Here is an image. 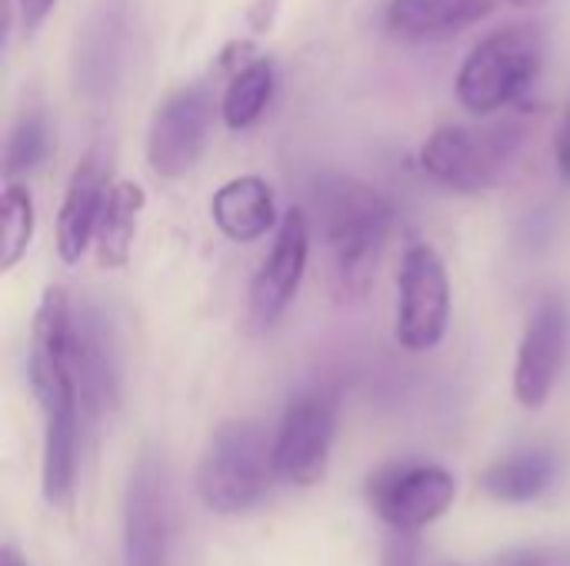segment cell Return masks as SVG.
Instances as JSON below:
<instances>
[{"mask_svg":"<svg viewBox=\"0 0 570 566\" xmlns=\"http://www.w3.org/2000/svg\"><path fill=\"white\" fill-rule=\"evenodd\" d=\"M33 240V200L30 190L10 183L0 200V270H13Z\"/></svg>","mask_w":570,"mask_h":566,"instance_id":"ffe728a7","label":"cell"},{"mask_svg":"<svg viewBox=\"0 0 570 566\" xmlns=\"http://www.w3.org/2000/svg\"><path fill=\"white\" fill-rule=\"evenodd\" d=\"M508 3H514V7H541L548 0H508Z\"/></svg>","mask_w":570,"mask_h":566,"instance_id":"4316f807","label":"cell"},{"mask_svg":"<svg viewBox=\"0 0 570 566\" xmlns=\"http://www.w3.org/2000/svg\"><path fill=\"white\" fill-rule=\"evenodd\" d=\"M274 80L277 73L267 57H250L247 63L230 70V83L220 100L224 123L230 130H247L250 123H257L274 97Z\"/></svg>","mask_w":570,"mask_h":566,"instance_id":"d6986e66","label":"cell"},{"mask_svg":"<svg viewBox=\"0 0 570 566\" xmlns=\"http://www.w3.org/2000/svg\"><path fill=\"white\" fill-rule=\"evenodd\" d=\"M554 163H558V173L561 180L570 183V100L564 117H561V127H558V137H554Z\"/></svg>","mask_w":570,"mask_h":566,"instance_id":"d4e9b609","label":"cell"},{"mask_svg":"<svg viewBox=\"0 0 570 566\" xmlns=\"http://www.w3.org/2000/svg\"><path fill=\"white\" fill-rule=\"evenodd\" d=\"M274 470V440L254 420L224 424L197 467V494L214 514H244L264 500Z\"/></svg>","mask_w":570,"mask_h":566,"instance_id":"3957f363","label":"cell"},{"mask_svg":"<svg viewBox=\"0 0 570 566\" xmlns=\"http://www.w3.org/2000/svg\"><path fill=\"white\" fill-rule=\"evenodd\" d=\"M210 217L217 230L234 244H254L267 237L277 224L271 183L254 173L227 180L210 200Z\"/></svg>","mask_w":570,"mask_h":566,"instance_id":"2e32d148","label":"cell"},{"mask_svg":"<svg viewBox=\"0 0 570 566\" xmlns=\"http://www.w3.org/2000/svg\"><path fill=\"white\" fill-rule=\"evenodd\" d=\"M488 566H570V544H541L498 554Z\"/></svg>","mask_w":570,"mask_h":566,"instance_id":"7402d4cb","label":"cell"},{"mask_svg":"<svg viewBox=\"0 0 570 566\" xmlns=\"http://www.w3.org/2000/svg\"><path fill=\"white\" fill-rule=\"evenodd\" d=\"M568 340L570 314L564 300L544 297L528 317L514 364V397L524 410H541L554 394V384L564 370Z\"/></svg>","mask_w":570,"mask_h":566,"instance_id":"8fae6325","label":"cell"},{"mask_svg":"<svg viewBox=\"0 0 570 566\" xmlns=\"http://www.w3.org/2000/svg\"><path fill=\"white\" fill-rule=\"evenodd\" d=\"M558 480V457L551 450H524L484 470L481 490L498 504H531Z\"/></svg>","mask_w":570,"mask_h":566,"instance_id":"ac0fdd59","label":"cell"},{"mask_svg":"<svg viewBox=\"0 0 570 566\" xmlns=\"http://www.w3.org/2000/svg\"><path fill=\"white\" fill-rule=\"evenodd\" d=\"M70 300L47 287L30 324V387L43 414V500L67 504L77 480L80 397L70 367Z\"/></svg>","mask_w":570,"mask_h":566,"instance_id":"6da1fadb","label":"cell"},{"mask_svg":"<svg viewBox=\"0 0 570 566\" xmlns=\"http://www.w3.org/2000/svg\"><path fill=\"white\" fill-rule=\"evenodd\" d=\"M70 367L83 420L97 424L117 404V354L110 320L97 304L70 307Z\"/></svg>","mask_w":570,"mask_h":566,"instance_id":"7c38bea8","label":"cell"},{"mask_svg":"<svg viewBox=\"0 0 570 566\" xmlns=\"http://www.w3.org/2000/svg\"><path fill=\"white\" fill-rule=\"evenodd\" d=\"M50 150V133H47V120L40 113H23L3 147V177H17L27 173L33 167H40V160Z\"/></svg>","mask_w":570,"mask_h":566,"instance_id":"44dd1931","label":"cell"},{"mask_svg":"<svg viewBox=\"0 0 570 566\" xmlns=\"http://www.w3.org/2000/svg\"><path fill=\"white\" fill-rule=\"evenodd\" d=\"M381 566H424V554H421V540L417 534H397L384 544V557Z\"/></svg>","mask_w":570,"mask_h":566,"instance_id":"603a6c76","label":"cell"},{"mask_svg":"<svg viewBox=\"0 0 570 566\" xmlns=\"http://www.w3.org/2000/svg\"><path fill=\"white\" fill-rule=\"evenodd\" d=\"M0 566H27L20 560V554L13 547H3V557H0Z\"/></svg>","mask_w":570,"mask_h":566,"instance_id":"484cf974","label":"cell"},{"mask_svg":"<svg viewBox=\"0 0 570 566\" xmlns=\"http://www.w3.org/2000/svg\"><path fill=\"white\" fill-rule=\"evenodd\" d=\"M524 143V130L518 123H491V127H438L421 147V170L438 183L458 193H484L491 190Z\"/></svg>","mask_w":570,"mask_h":566,"instance_id":"5b68a950","label":"cell"},{"mask_svg":"<svg viewBox=\"0 0 570 566\" xmlns=\"http://www.w3.org/2000/svg\"><path fill=\"white\" fill-rule=\"evenodd\" d=\"M458 484L441 464L394 460L371 474L367 504L397 534H421L454 504Z\"/></svg>","mask_w":570,"mask_h":566,"instance_id":"8992f818","label":"cell"},{"mask_svg":"<svg viewBox=\"0 0 570 566\" xmlns=\"http://www.w3.org/2000/svg\"><path fill=\"white\" fill-rule=\"evenodd\" d=\"M107 187H110V180L104 177L100 157L94 150L83 153L70 173V183L63 190V203L57 214V254L63 264H77L83 257V250L94 244Z\"/></svg>","mask_w":570,"mask_h":566,"instance_id":"5bb4252c","label":"cell"},{"mask_svg":"<svg viewBox=\"0 0 570 566\" xmlns=\"http://www.w3.org/2000/svg\"><path fill=\"white\" fill-rule=\"evenodd\" d=\"M214 100L210 90L194 83L174 90L167 100L157 103L147 130V163L157 177L177 180L197 167L207 133H210Z\"/></svg>","mask_w":570,"mask_h":566,"instance_id":"9c48e42d","label":"cell"},{"mask_svg":"<svg viewBox=\"0 0 570 566\" xmlns=\"http://www.w3.org/2000/svg\"><path fill=\"white\" fill-rule=\"evenodd\" d=\"M167 494L160 464L144 454L127 480L124 500V566H167Z\"/></svg>","mask_w":570,"mask_h":566,"instance_id":"4fadbf2b","label":"cell"},{"mask_svg":"<svg viewBox=\"0 0 570 566\" xmlns=\"http://www.w3.org/2000/svg\"><path fill=\"white\" fill-rule=\"evenodd\" d=\"M311 257V220L301 207H291L281 217L277 240L261 264L257 277L247 290V324L257 330H267L281 320V314L291 307L304 270Z\"/></svg>","mask_w":570,"mask_h":566,"instance_id":"30bf717a","label":"cell"},{"mask_svg":"<svg viewBox=\"0 0 570 566\" xmlns=\"http://www.w3.org/2000/svg\"><path fill=\"white\" fill-rule=\"evenodd\" d=\"M451 324V280L428 244H411L397 274V344L411 354L434 350Z\"/></svg>","mask_w":570,"mask_h":566,"instance_id":"52a82bcc","label":"cell"},{"mask_svg":"<svg viewBox=\"0 0 570 566\" xmlns=\"http://www.w3.org/2000/svg\"><path fill=\"white\" fill-rule=\"evenodd\" d=\"M334 430H337V394L314 387L294 397L274 437L277 480L294 487H314L317 480H324L334 447Z\"/></svg>","mask_w":570,"mask_h":566,"instance_id":"ba28073f","label":"cell"},{"mask_svg":"<svg viewBox=\"0 0 570 566\" xmlns=\"http://www.w3.org/2000/svg\"><path fill=\"white\" fill-rule=\"evenodd\" d=\"M544 67V40L531 23L501 27L484 37L458 70V100L488 117L518 103Z\"/></svg>","mask_w":570,"mask_h":566,"instance_id":"277c9868","label":"cell"},{"mask_svg":"<svg viewBox=\"0 0 570 566\" xmlns=\"http://www.w3.org/2000/svg\"><path fill=\"white\" fill-rule=\"evenodd\" d=\"M57 7V0H17V13H20V27L30 33V30H37L47 17H50V10Z\"/></svg>","mask_w":570,"mask_h":566,"instance_id":"cb8c5ba5","label":"cell"},{"mask_svg":"<svg viewBox=\"0 0 570 566\" xmlns=\"http://www.w3.org/2000/svg\"><path fill=\"white\" fill-rule=\"evenodd\" d=\"M147 203V193L134 180H110L104 210L97 220L94 247H97V264L104 270H124L130 264L134 237H137V220Z\"/></svg>","mask_w":570,"mask_h":566,"instance_id":"e0dca14e","label":"cell"},{"mask_svg":"<svg viewBox=\"0 0 570 566\" xmlns=\"http://www.w3.org/2000/svg\"><path fill=\"white\" fill-rule=\"evenodd\" d=\"M494 10V0H391L387 30L401 40H448Z\"/></svg>","mask_w":570,"mask_h":566,"instance_id":"9a60e30c","label":"cell"},{"mask_svg":"<svg viewBox=\"0 0 570 566\" xmlns=\"http://www.w3.org/2000/svg\"><path fill=\"white\" fill-rule=\"evenodd\" d=\"M314 214L331 254V280L337 297L357 300L371 290L384 254L394 207L381 190L354 177H324L314 190Z\"/></svg>","mask_w":570,"mask_h":566,"instance_id":"7a4b0ae2","label":"cell"}]
</instances>
